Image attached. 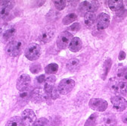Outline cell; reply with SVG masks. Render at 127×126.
<instances>
[{"instance_id":"cell-33","label":"cell","mask_w":127,"mask_h":126,"mask_svg":"<svg viewBox=\"0 0 127 126\" xmlns=\"http://www.w3.org/2000/svg\"><path fill=\"white\" fill-rule=\"evenodd\" d=\"M68 29L71 31H73V32H76L80 29V24H79V23H74L71 26H70Z\"/></svg>"},{"instance_id":"cell-35","label":"cell","mask_w":127,"mask_h":126,"mask_svg":"<svg viewBox=\"0 0 127 126\" xmlns=\"http://www.w3.org/2000/svg\"><path fill=\"white\" fill-rule=\"evenodd\" d=\"M45 76L44 75V74H42V75H40V76H39V77H37V78H36V80H37V82L39 83V84H42V83H45Z\"/></svg>"},{"instance_id":"cell-18","label":"cell","mask_w":127,"mask_h":126,"mask_svg":"<svg viewBox=\"0 0 127 126\" xmlns=\"http://www.w3.org/2000/svg\"><path fill=\"white\" fill-rule=\"evenodd\" d=\"M95 21H96V17H95V14L94 13L89 12L86 13L84 15V23L87 27H93L95 24Z\"/></svg>"},{"instance_id":"cell-26","label":"cell","mask_w":127,"mask_h":126,"mask_svg":"<svg viewBox=\"0 0 127 126\" xmlns=\"http://www.w3.org/2000/svg\"><path fill=\"white\" fill-rule=\"evenodd\" d=\"M96 120H97V114L96 113H93L86 120L84 126H95V123H96Z\"/></svg>"},{"instance_id":"cell-12","label":"cell","mask_w":127,"mask_h":126,"mask_svg":"<svg viewBox=\"0 0 127 126\" xmlns=\"http://www.w3.org/2000/svg\"><path fill=\"white\" fill-rule=\"evenodd\" d=\"M14 2L12 1H1V18L3 20L7 19L11 14Z\"/></svg>"},{"instance_id":"cell-37","label":"cell","mask_w":127,"mask_h":126,"mask_svg":"<svg viewBox=\"0 0 127 126\" xmlns=\"http://www.w3.org/2000/svg\"><path fill=\"white\" fill-rule=\"evenodd\" d=\"M122 120L124 123L127 124V112L122 116Z\"/></svg>"},{"instance_id":"cell-2","label":"cell","mask_w":127,"mask_h":126,"mask_svg":"<svg viewBox=\"0 0 127 126\" xmlns=\"http://www.w3.org/2000/svg\"><path fill=\"white\" fill-rule=\"evenodd\" d=\"M24 54L26 58L30 61H35L38 59L41 55V48L39 45L36 43L29 44L25 50Z\"/></svg>"},{"instance_id":"cell-23","label":"cell","mask_w":127,"mask_h":126,"mask_svg":"<svg viewBox=\"0 0 127 126\" xmlns=\"http://www.w3.org/2000/svg\"><path fill=\"white\" fill-rule=\"evenodd\" d=\"M77 18V15L75 14V13H70V14H68L67 15L63 18V24H65V25H67V24H70V23L75 21Z\"/></svg>"},{"instance_id":"cell-1","label":"cell","mask_w":127,"mask_h":126,"mask_svg":"<svg viewBox=\"0 0 127 126\" xmlns=\"http://www.w3.org/2000/svg\"><path fill=\"white\" fill-rule=\"evenodd\" d=\"M23 42L19 40H14L11 41L6 46L5 52L11 57H16L20 55L22 50Z\"/></svg>"},{"instance_id":"cell-28","label":"cell","mask_w":127,"mask_h":126,"mask_svg":"<svg viewBox=\"0 0 127 126\" xmlns=\"http://www.w3.org/2000/svg\"><path fill=\"white\" fill-rule=\"evenodd\" d=\"M42 70V66L39 63L35 62L33 64H32L30 67V71L33 74H37Z\"/></svg>"},{"instance_id":"cell-17","label":"cell","mask_w":127,"mask_h":126,"mask_svg":"<svg viewBox=\"0 0 127 126\" xmlns=\"http://www.w3.org/2000/svg\"><path fill=\"white\" fill-rule=\"evenodd\" d=\"M108 6L110 10H112L114 11H121L124 10L123 2L122 0H118V1L110 0V1H108Z\"/></svg>"},{"instance_id":"cell-38","label":"cell","mask_w":127,"mask_h":126,"mask_svg":"<svg viewBox=\"0 0 127 126\" xmlns=\"http://www.w3.org/2000/svg\"><path fill=\"white\" fill-rule=\"evenodd\" d=\"M125 2H126V5H127V1H125Z\"/></svg>"},{"instance_id":"cell-16","label":"cell","mask_w":127,"mask_h":126,"mask_svg":"<svg viewBox=\"0 0 127 126\" xmlns=\"http://www.w3.org/2000/svg\"><path fill=\"white\" fill-rule=\"evenodd\" d=\"M45 95L40 89H35L31 92L30 100L34 103H41L45 100Z\"/></svg>"},{"instance_id":"cell-14","label":"cell","mask_w":127,"mask_h":126,"mask_svg":"<svg viewBox=\"0 0 127 126\" xmlns=\"http://www.w3.org/2000/svg\"><path fill=\"white\" fill-rule=\"evenodd\" d=\"M56 81V77L55 75H50L48 77H46L45 81V86L44 90L47 96L51 97V93L54 89L55 83Z\"/></svg>"},{"instance_id":"cell-10","label":"cell","mask_w":127,"mask_h":126,"mask_svg":"<svg viewBox=\"0 0 127 126\" xmlns=\"http://www.w3.org/2000/svg\"><path fill=\"white\" fill-rule=\"evenodd\" d=\"M31 83L30 77L27 74H23L19 76L17 81V89L21 92L29 88Z\"/></svg>"},{"instance_id":"cell-24","label":"cell","mask_w":127,"mask_h":126,"mask_svg":"<svg viewBox=\"0 0 127 126\" xmlns=\"http://www.w3.org/2000/svg\"><path fill=\"white\" fill-rule=\"evenodd\" d=\"M118 94L123 96L127 95V82L126 81H120L118 84Z\"/></svg>"},{"instance_id":"cell-5","label":"cell","mask_w":127,"mask_h":126,"mask_svg":"<svg viewBox=\"0 0 127 126\" xmlns=\"http://www.w3.org/2000/svg\"><path fill=\"white\" fill-rule=\"evenodd\" d=\"M73 38V35L68 31H64V32L61 33L57 40L58 47L61 50L69 47V45Z\"/></svg>"},{"instance_id":"cell-9","label":"cell","mask_w":127,"mask_h":126,"mask_svg":"<svg viewBox=\"0 0 127 126\" xmlns=\"http://www.w3.org/2000/svg\"><path fill=\"white\" fill-rule=\"evenodd\" d=\"M113 108L117 112H122L127 107V101L122 97L114 96L110 99Z\"/></svg>"},{"instance_id":"cell-32","label":"cell","mask_w":127,"mask_h":126,"mask_svg":"<svg viewBox=\"0 0 127 126\" xmlns=\"http://www.w3.org/2000/svg\"><path fill=\"white\" fill-rule=\"evenodd\" d=\"M47 123L48 120L45 118H40L34 122L33 126H45Z\"/></svg>"},{"instance_id":"cell-21","label":"cell","mask_w":127,"mask_h":126,"mask_svg":"<svg viewBox=\"0 0 127 126\" xmlns=\"http://www.w3.org/2000/svg\"><path fill=\"white\" fill-rule=\"evenodd\" d=\"M79 64V61L77 59L73 58V59H71L69 61H67V64H66V68L67 70H69L70 71H73L78 68Z\"/></svg>"},{"instance_id":"cell-13","label":"cell","mask_w":127,"mask_h":126,"mask_svg":"<svg viewBox=\"0 0 127 126\" xmlns=\"http://www.w3.org/2000/svg\"><path fill=\"white\" fill-rule=\"evenodd\" d=\"M110 21V16L106 14V13H101L98 14V16L97 18V27L99 30H104L106 29Z\"/></svg>"},{"instance_id":"cell-22","label":"cell","mask_w":127,"mask_h":126,"mask_svg":"<svg viewBox=\"0 0 127 126\" xmlns=\"http://www.w3.org/2000/svg\"><path fill=\"white\" fill-rule=\"evenodd\" d=\"M45 73L48 74H55L58 72V65L55 63H51V64L48 65L46 67H45Z\"/></svg>"},{"instance_id":"cell-31","label":"cell","mask_w":127,"mask_h":126,"mask_svg":"<svg viewBox=\"0 0 127 126\" xmlns=\"http://www.w3.org/2000/svg\"><path fill=\"white\" fill-rule=\"evenodd\" d=\"M117 77L121 79V81H126L127 82V68L123 69L117 73Z\"/></svg>"},{"instance_id":"cell-4","label":"cell","mask_w":127,"mask_h":126,"mask_svg":"<svg viewBox=\"0 0 127 126\" xmlns=\"http://www.w3.org/2000/svg\"><path fill=\"white\" fill-rule=\"evenodd\" d=\"M55 34V28L54 26L45 27L39 34V39L42 43H48L54 38Z\"/></svg>"},{"instance_id":"cell-34","label":"cell","mask_w":127,"mask_h":126,"mask_svg":"<svg viewBox=\"0 0 127 126\" xmlns=\"http://www.w3.org/2000/svg\"><path fill=\"white\" fill-rule=\"evenodd\" d=\"M58 90L56 89L55 87H54V89H53V90H52V92L51 93V98H52L53 100H55V99L58 98L59 96L58 94Z\"/></svg>"},{"instance_id":"cell-20","label":"cell","mask_w":127,"mask_h":126,"mask_svg":"<svg viewBox=\"0 0 127 126\" xmlns=\"http://www.w3.org/2000/svg\"><path fill=\"white\" fill-rule=\"evenodd\" d=\"M23 120L21 117L14 116L11 118L6 123L5 126H23Z\"/></svg>"},{"instance_id":"cell-8","label":"cell","mask_w":127,"mask_h":126,"mask_svg":"<svg viewBox=\"0 0 127 126\" xmlns=\"http://www.w3.org/2000/svg\"><path fill=\"white\" fill-rule=\"evenodd\" d=\"M21 118L24 126H30L33 125L34 122L36 121V116L35 113L32 109H29L24 110L21 115Z\"/></svg>"},{"instance_id":"cell-25","label":"cell","mask_w":127,"mask_h":126,"mask_svg":"<svg viewBox=\"0 0 127 126\" xmlns=\"http://www.w3.org/2000/svg\"><path fill=\"white\" fill-rule=\"evenodd\" d=\"M105 126H114L117 123V120L114 116H108L104 119Z\"/></svg>"},{"instance_id":"cell-29","label":"cell","mask_w":127,"mask_h":126,"mask_svg":"<svg viewBox=\"0 0 127 126\" xmlns=\"http://www.w3.org/2000/svg\"><path fill=\"white\" fill-rule=\"evenodd\" d=\"M118 84H119V82H117L114 80L110 81V82L109 83V87H110V90H111V92H113L114 93H117Z\"/></svg>"},{"instance_id":"cell-27","label":"cell","mask_w":127,"mask_h":126,"mask_svg":"<svg viewBox=\"0 0 127 126\" xmlns=\"http://www.w3.org/2000/svg\"><path fill=\"white\" fill-rule=\"evenodd\" d=\"M53 3L57 10L61 11L65 8L67 5V2L65 0H58V1H53Z\"/></svg>"},{"instance_id":"cell-36","label":"cell","mask_w":127,"mask_h":126,"mask_svg":"<svg viewBox=\"0 0 127 126\" xmlns=\"http://www.w3.org/2000/svg\"><path fill=\"white\" fill-rule=\"evenodd\" d=\"M125 58H126V53H125V52L120 51V54H119V59L121 61V60L125 59Z\"/></svg>"},{"instance_id":"cell-3","label":"cell","mask_w":127,"mask_h":126,"mask_svg":"<svg viewBox=\"0 0 127 126\" xmlns=\"http://www.w3.org/2000/svg\"><path fill=\"white\" fill-rule=\"evenodd\" d=\"M75 86V81L70 78H65L60 81L58 90V93L61 95H66L69 93L74 87Z\"/></svg>"},{"instance_id":"cell-19","label":"cell","mask_w":127,"mask_h":126,"mask_svg":"<svg viewBox=\"0 0 127 126\" xmlns=\"http://www.w3.org/2000/svg\"><path fill=\"white\" fill-rule=\"evenodd\" d=\"M82 48V41L79 37H73L69 45V49L72 52H78Z\"/></svg>"},{"instance_id":"cell-6","label":"cell","mask_w":127,"mask_h":126,"mask_svg":"<svg viewBox=\"0 0 127 126\" xmlns=\"http://www.w3.org/2000/svg\"><path fill=\"white\" fill-rule=\"evenodd\" d=\"M99 7V3L97 1H84L79 5V11L81 14L85 13H94L96 11Z\"/></svg>"},{"instance_id":"cell-7","label":"cell","mask_w":127,"mask_h":126,"mask_svg":"<svg viewBox=\"0 0 127 126\" xmlns=\"http://www.w3.org/2000/svg\"><path fill=\"white\" fill-rule=\"evenodd\" d=\"M89 107L98 112H104L107 109L108 103L106 100L100 98H92L89 101Z\"/></svg>"},{"instance_id":"cell-11","label":"cell","mask_w":127,"mask_h":126,"mask_svg":"<svg viewBox=\"0 0 127 126\" xmlns=\"http://www.w3.org/2000/svg\"><path fill=\"white\" fill-rule=\"evenodd\" d=\"M16 33V28L12 25H6L3 27L1 30V34H2V42L5 43L14 37Z\"/></svg>"},{"instance_id":"cell-30","label":"cell","mask_w":127,"mask_h":126,"mask_svg":"<svg viewBox=\"0 0 127 126\" xmlns=\"http://www.w3.org/2000/svg\"><path fill=\"white\" fill-rule=\"evenodd\" d=\"M112 64L111 62V60L110 59H107L104 62V75H103V79H104V77L107 76L110 68V65Z\"/></svg>"},{"instance_id":"cell-15","label":"cell","mask_w":127,"mask_h":126,"mask_svg":"<svg viewBox=\"0 0 127 126\" xmlns=\"http://www.w3.org/2000/svg\"><path fill=\"white\" fill-rule=\"evenodd\" d=\"M31 92H32V90H30V88L20 92L18 97V102L20 104V106H24L28 103V101L30 99Z\"/></svg>"}]
</instances>
